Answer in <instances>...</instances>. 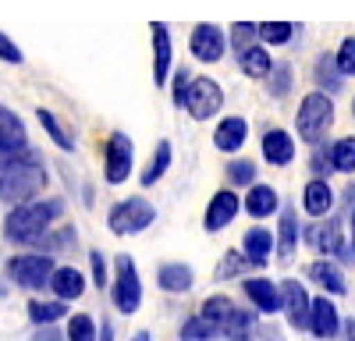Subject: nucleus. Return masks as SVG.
Segmentation results:
<instances>
[{
  "mask_svg": "<svg viewBox=\"0 0 355 341\" xmlns=\"http://www.w3.org/2000/svg\"><path fill=\"white\" fill-rule=\"evenodd\" d=\"M61 199H43V203H21L18 210L8 213L4 220V235L11 242H36L53 217H61Z\"/></svg>",
  "mask_w": 355,
  "mask_h": 341,
  "instance_id": "f257e3e1",
  "label": "nucleus"
},
{
  "mask_svg": "<svg viewBox=\"0 0 355 341\" xmlns=\"http://www.w3.org/2000/svg\"><path fill=\"white\" fill-rule=\"evenodd\" d=\"M46 185V170L36 160H11L0 167V199L4 203H25Z\"/></svg>",
  "mask_w": 355,
  "mask_h": 341,
  "instance_id": "f03ea898",
  "label": "nucleus"
},
{
  "mask_svg": "<svg viewBox=\"0 0 355 341\" xmlns=\"http://www.w3.org/2000/svg\"><path fill=\"white\" fill-rule=\"evenodd\" d=\"M334 121V103L327 93H309L299 107V135L306 142H320Z\"/></svg>",
  "mask_w": 355,
  "mask_h": 341,
  "instance_id": "7ed1b4c3",
  "label": "nucleus"
},
{
  "mask_svg": "<svg viewBox=\"0 0 355 341\" xmlns=\"http://www.w3.org/2000/svg\"><path fill=\"white\" fill-rule=\"evenodd\" d=\"M153 207L146 203V199H125V203H117L110 210V231L114 235H135L142 227L153 224Z\"/></svg>",
  "mask_w": 355,
  "mask_h": 341,
  "instance_id": "20e7f679",
  "label": "nucleus"
},
{
  "mask_svg": "<svg viewBox=\"0 0 355 341\" xmlns=\"http://www.w3.org/2000/svg\"><path fill=\"white\" fill-rule=\"evenodd\" d=\"M220 103H224V93H220V85L214 78H192L189 93H185V110L196 121L214 118V114L220 110Z\"/></svg>",
  "mask_w": 355,
  "mask_h": 341,
  "instance_id": "39448f33",
  "label": "nucleus"
},
{
  "mask_svg": "<svg viewBox=\"0 0 355 341\" xmlns=\"http://www.w3.org/2000/svg\"><path fill=\"white\" fill-rule=\"evenodd\" d=\"M114 302L121 313H135L142 302V281L135 274L132 256H117V281H114Z\"/></svg>",
  "mask_w": 355,
  "mask_h": 341,
  "instance_id": "423d86ee",
  "label": "nucleus"
},
{
  "mask_svg": "<svg viewBox=\"0 0 355 341\" xmlns=\"http://www.w3.org/2000/svg\"><path fill=\"white\" fill-rule=\"evenodd\" d=\"M8 274H11L15 284H21V288H43L53 277V260L50 256H15L8 263Z\"/></svg>",
  "mask_w": 355,
  "mask_h": 341,
  "instance_id": "0eeeda50",
  "label": "nucleus"
},
{
  "mask_svg": "<svg viewBox=\"0 0 355 341\" xmlns=\"http://www.w3.org/2000/svg\"><path fill=\"white\" fill-rule=\"evenodd\" d=\"M189 46H192V57H199V61H206V64H214V61H220V57H224L227 40H224V33H220L217 25L202 21V25H196V28H192Z\"/></svg>",
  "mask_w": 355,
  "mask_h": 341,
  "instance_id": "6e6552de",
  "label": "nucleus"
},
{
  "mask_svg": "<svg viewBox=\"0 0 355 341\" xmlns=\"http://www.w3.org/2000/svg\"><path fill=\"white\" fill-rule=\"evenodd\" d=\"M128 170H132V142H128V135L114 132L107 142V182L121 185L128 178Z\"/></svg>",
  "mask_w": 355,
  "mask_h": 341,
  "instance_id": "1a4fd4ad",
  "label": "nucleus"
},
{
  "mask_svg": "<svg viewBox=\"0 0 355 341\" xmlns=\"http://www.w3.org/2000/svg\"><path fill=\"white\" fill-rule=\"evenodd\" d=\"M281 302H284V309H288V320H291V327H309V295H306V288L299 281H284L281 284Z\"/></svg>",
  "mask_w": 355,
  "mask_h": 341,
  "instance_id": "9d476101",
  "label": "nucleus"
},
{
  "mask_svg": "<svg viewBox=\"0 0 355 341\" xmlns=\"http://www.w3.org/2000/svg\"><path fill=\"white\" fill-rule=\"evenodd\" d=\"M239 195L234 192H217L214 199H210V207H206V231H220V227H227L231 220H234V213H239Z\"/></svg>",
  "mask_w": 355,
  "mask_h": 341,
  "instance_id": "9b49d317",
  "label": "nucleus"
},
{
  "mask_svg": "<svg viewBox=\"0 0 355 341\" xmlns=\"http://www.w3.org/2000/svg\"><path fill=\"white\" fill-rule=\"evenodd\" d=\"M338 327H341V320H338L334 302L331 299H313V306H309V331L320 334V338H334Z\"/></svg>",
  "mask_w": 355,
  "mask_h": 341,
  "instance_id": "f8f14e48",
  "label": "nucleus"
},
{
  "mask_svg": "<svg viewBox=\"0 0 355 341\" xmlns=\"http://www.w3.org/2000/svg\"><path fill=\"white\" fill-rule=\"evenodd\" d=\"M245 135H249L245 118H224V121L217 125V132H214V146H217L220 153H234V150H242Z\"/></svg>",
  "mask_w": 355,
  "mask_h": 341,
  "instance_id": "ddd939ff",
  "label": "nucleus"
},
{
  "mask_svg": "<svg viewBox=\"0 0 355 341\" xmlns=\"http://www.w3.org/2000/svg\"><path fill=\"white\" fill-rule=\"evenodd\" d=\"M245 295H249V302H256V309H263V313H277L284 302H281V292H277V284H270L266 277H252V281H245Z\"/></svg>",
  "mask_w": 355,
  "mask_h": 341,
  "instance_id": "4468645a",
  "label": "nucleus"
},
{
  "mask_svg": "<svg viewBox=\"0 0 355 341\" xmlns=\"http://www.w3.org/2000/svg\"><path fill=\"white\" fill-rule=\"evenodd\" d=\"M263 157L270 160V164H277V167L291 164V157H295V146H291V135H288V132H281V128H274V132H266V135H263Z\"/></svg>",
  "mask_w": 355,
  "mask_h": 341,
  "instance_id": "2eb2a0df",
  "label": "nucleus"
},
{
  "mask_svg": "<svg viewBox=\"0 0 355 341\" xmlns=\"http://www.w3.org/2000/svg\"><path fill=\"white\" fill-rule=\"evenodd\" d=\"M25 146V128L11 110L0 107V153H18Z\"/></svg>",
  "mask_w": 355,
  "mask_h": 341,
  "instance_id": "dca6fc26",
  "label": "nucleus"
},
{
  "mask_svg": "<svg viewBox=\"0 0 355 341\" xmlns=\"http://www.w3.org/2000/svg\"><path fill=\"white\" fill-rule=\"evenodd\" d=\"M50 288L57 292V299H78L82 295V288H85V277L75 270V267H57L53 270V277H50Z\"/></svg>",
  "mask_w": 355,
  "mask_h": 341,
  "instance_id": "f3484780",
  "label": "nucleus"
},
{
  "mask_svg": "<svg viewBox=\"0 0 355 341\" xmlns=\"http://www.w3.org/2000/svg\"><path fill=\"white\" fill-rule=\"evenodd\" d=\"M302 203H306V213L323 217V213H327V210L334 207V192H331V185L323 182V178H316V182H309V185H306Z\"/></svg>",
  "mask_w": 355,
  "mask_h": 341,
  "instance_id": "a211bd4d",
  "label": "nucleus"
},
{
  "mask_svg": "<svg viewBox=\"0 0 355 341\" xmlns=\"http://www.w3.org/2000/svg\"><path fill=\"white\" fill-rule=\"evenodd\" d=\"M306 242L313 249H320V252H341V227H338V220L306 227Z\"/></svg>",
  "mask_w": 355,
  "mask_h": 341,
  "instance_id": "6ab92c4d",
  "label": "nucleus"
},
{
  "mask_svg": "<svg viewBox=\"0 0 355 341\" xmlns=\"http://www.w3.org/2000/svg\"><path fill=\"white\" fill-rule=\"evenodd\" d=\"M157 281H160V288L164 292H189L192 288V270L185 267V263H164L160 270H157Z\"/></svg>",
  "mask_w": 355,
  "mask_h": 341,
  "instance_id": "aec40b11",
  "label": "nucleus"
},
{
  "mask_svg": "<svg viewBox=\"0 0 355 341\" xmlns=\"http://www.w3.org/2000/svg\"><path fill=\"white\" fill-rule=\"evenodd\" d=\"M274 249V235L266 231V227H252V231H245V256L252 260V267H263L266 256H270Z\"/></svg>",
  "mask_w": 355,
  "mask_h": 341,
  "instance_id": "412c9836",
  "label": "nucleus"
},
{
  "mask_svg": "<svg viewBox=\"0 0 355 341\" xmlns=\"http://www.w3.org/2000/svg\"><path fill=\"white\" fill-rule=\"evenodd\" d=\"M153 50H157V68H153V78L157 85H164L167 71H171V36H167V25H153Z\"/></svg>",
  "mask_w": 355,
  "mask_h": 341,
  "instance_id": "4be33fe9",
  "label": "nucleus"
},
{
  "mask_svg": "<svg viewBox=\"0 0 355 341\" xmlns=\"http://www.w3.org/2000/svg\"><path fill=\"white\" fill-rule=\"evenodd\" d=\"M245 210L252 217H270L277 210V192L274 189H266V185H252L249 195H245Z\"/></svg>",
  "mask_w": 355,
  "mask_h": 341,
  "instance_id": "5701e85b",
  "label": "nucleus"
},
{
  "mask_svg": "<svg viewBox=\"0 0 355 341\" xmlns=\"http://www.w3.org/2000/svg\"><path fill=\"white\" fill-rule=\"evenodd\" d=\"M202 317L210 320L220 334H224V327L231 324V317H234V302L227 299V295H214V299H206L202 302Z\"/></svg>",
  "mask_w": 355,
  "mask_h": 341,
  "instance_id": "b1692460",
  "label": "nucleus"
},
{
  "mask_svg": "<svg viewBox=\"0 0 355 341\" xmlns=\"http://www.w3.org/2000/svg\"><path fill=\"white\" fill-rule=\"evenodd\" d=\"M239 61H242V71L249 78H263V75H270V68H274L270 53H266L263 46H249L245 53H239Z\"/></svg>",
  "mask_w": 355,
  "mask_h": 341,
  "instance_id": "393cba45",
  "label": "nucleus"
},
{
  "mask_svg": "<svg viewBox=\"0 0 355 341\" xmlns=\"http://www.w3.org/2000/svg\"><path fill=\"white\" fill-rule=\"evenodd\" d=\"M309 277H313V281H320L323 288L334 292V295H341V292H345V277H341V270H338L334 263H327V260L313 263V267H309Z\"/></svg>",
  "mask_w": 355,
  "mask_h": 341,
  "instance_id": "a878e982",
  "label": "nucleus"
},
{
  "mask_svg": "<svg viewBox=\"0 0 355 341\" xmlns=\"http://www.w3.org/2000/svg\"><path fill=\"white\" fill-rule=\"evenodd\" d=\"M295 242H299V217H295V210H284L281 213V235H277V252L284 260L295 252Z\"/></svg>",
  "mask_w": 355,
  "mask_h": 341,
  "instance_id": "bb28decb",
  "label": "nucleus"
},
{
  "mask_svg": "<svg viewBox=\"0 0 355 341\" xmlns=\"http://www.w3.org/2000/svg\"><path fill=\"white\" fill-rule=\"evenodd\" d=\"M334 64H338V61H334L331 53H323L320 64H316V78H320V85H323L327 93H338V89H341V78H345V71L334 68Z\"/></svg>",
  "mask_w": 355,
  "mask_h": 341,
  "instance_id": "cd10ccee",
  "label": "nucleus"
},
{
  "mask_svg": "<svg viewBox=\"0 0 355 341\" xmlns=\"http://www.w3.org/2000/svg\"><path fill=\"white\" fill-rule=\"evenodd\" d=\"M252 327H256V317L249 309H234V317H231V324L224 327V334L231 338V341H252Z\"/></svg>",
  "mask_w": 355,
  "mask_h": 341,
  "instance_id": "c85d7f7f",
  "label": "nucleus"
},
{
  "mask_svg": "<svg viewBox=\"0 0 355 341\" xmlns=\"http://www.w3.org/2000/svg\"><path fill=\"white\" fill-rule=\"evenodd\" d=\"M64 313H68V309H64V299H57V302H28V317H33L40 327L61 320Z\"/></svg>",
  "mask_w": 355,
  "mask_h": 341,
  "instance_id": "c756f323",
  "label": "nucleus"
},
{
  "mask_svg": "<svg viewBox=\"0 0 355 341\" xmlns=\"http://www.w3.org/2000/svg\"><path fill=\"white\" fill-rule=\"evenodd\" d=\"M167 167H171V146H167V142H160L157 153H153V164L142 170V185H157Z\"/></svg>",
  "mask_w": 355,
  "mask_h": 341,
  "instance_id": "7c9ffc66",
  "label": "nucleus"
},
{
  "mask_svg": "<svg viewBox=\"0 0 355 341\" xmlns=\"http://www.w3.org/2000/svg\"><path fill=\"white\" fill-rule=\"evenodd\" d=\"M217 334H220V331L206 320L202 313H199V317H192V320L182 327V338H185V341H210V338H217Z\"/></svg>",
  "mask_w": 355,
  "mask_h": 341,
  "instance_id": "2f4dec72",
  "label": "nucleus"
},
{
  "mask_svg": "<svg viewBox=\"0 0 355 341\" xmlns=\"http://www.w3.org/2000/svg\"><path fill=\"white\" fill-rule=\"evenodd\" d=\"M331 164L334 170H355V139H341L338 146H331Z\"/></svg>",
  "mask_w": 355,
  "mask_h": 341,
  "instance_id": "473e14b6",
  "label": "nucleus"
},
{
  "mask_svg": "<svg viewBox=\"0 0 355 341\" xmlns=\"http://www.w3.org/2000/svg\"><path fill=\"white\" fill-rule=\"evenodd\" d=\"M291 33H295V25H291V21H263V25H259V36H263L266 43H277V46L288 43Z\"/></svg>",
  "mask_w": 355,
  "mask_h": 341,
  "instance_id": "72a5a7b5",
  "label": "nucleus"
},
{
  "mask_svg": "<svg viewBox=\"0 0 355 341\" xmlns=\"http://www.w3.org/2000/svg\"><path fill=\"white\" fill-rule=\"evenodd\" d=\"M68 341H96V327L85 313H75L71 324H68Z\"/></svg>",
  "mask_w": 355,
  "mask_h": 341,
  "instance_id": "f704fd0d",
  "label": "nucleus"
},
{
  "mask_svg": "<svg viewBox=\"0 0 355 341\" xmlns=\"http://www.w3.org/2000/svg\"><path fill=\"white\" fill-rule=\"evenodd\" d=\"M40 121H43V128H46V135L57 142V146H61V150H71V135L61 128V121H57L53 118V114L50 110H40Z\"/></svg>",
  "mask_w": 355,
  "mask_h": 341,
  "instance_id": "c9c22d12",
  "label": "nucleus"
},
{
  "mask_svg": "<svg viewBox=\"0 0 355 341\" xmlns=\"http://www.w3.org/2000/svg\"><path fill=\"white\" fill-rule=\"evenodd\" d=\"M227 178H231L234 185H249V182L256 178V164H252V160H231V164H227Z\"/></svg>",
  "mask_w": 355,
  "mask_h": 341,
  "instance_id": "e433bc0d",
  "label": "nucleus"
},
{
  "mask_svg": "<svg viewBox=\"0 0 355 341\" xmlns=\"http://www.w3.org/2000/svg\"><path fill=\"white\" fill-rule=\"evenodd\" d=\"M259 33V25H249V21H234L231 25V36H234V46H239V53H245L252 46V36Z\"/></svg>",
  "mask_w": 355,
  "mask_h": 341,
  "instance_id": "4c0bfd02",
  "label": "nucleus"
},
{
  "mask_svg": "<svg viewBox=\"0 0 355 341\" xmlns=\"http://www.w3.org/2000/svg\"><path fill=\"white\" fill-rule=\"evenodd\" d=\"M242 267H252L249 256H242V252H227V256H224V263L217 267V277H220V281H224V277H234Z\"/></svg>",
  "mask_w": 355,
  "mask_h": 341,
  "instance_id": "58836bf2",
  "label": "nucleus"
},
{
  "mask_svg": "<svg viewBox=\"0 0 355 341\" xmlns=\"http://www.w3.org/2000/svg\"><path fill=\"white\" fill-rule=\"evenodd\" d=\"M270 93H274V96H288V93H291V68H288V64H277V68H274Z\"/></svg>",
  "mask_w": 355,
  "mask_h": 341,
  "instance_id": "ea45409f",
  "label": "nucleus"
},
{
  "mask_svg": "<svg viewBox=\"0 0 355 341\" xmlns=\"http://www.w3.org/2000/svg\"><path fill=\"white\" fill-rule=\"evenodd\" d=\"M338 68H341L345 75H355V36H348V40L341 43V50H338Z\"/></svg>",
  "mask_w": 355,
  "mask_h": 341,
  "instance_id": "a19ab883",
  "label": "nucleus"
},
{
  "mask_svg": "<svg viewBox=\"0 0 355 341\" xmlns=\"http://www.w3.org/2000/svg\"><path fill=\"white\" fill-rule=\"evenodd\" d=\"M0 57H4L8 64H21V50H18V46H15L4 33H0Z\"/></svg>",
  "mask_w": 355,
  "mask_h": 341,
  "instance_id": "79ce46f5",
  "label": "nucleus"
},
{
  "mask_svg": "<svg viewBox=\"0 0 355 341\" xmlns=\"http://www.w3.org/2000/svg\"><path fill=\"white\" fill-rule=\"evenodd\" d=\"M89 260H93V277L100 288H107V263H103V252H89Z\"/></svg>",
  "mask_w": 355,
  "mask_h": 341,
  "instance_id": "37998d69",
  "label": "nucleus"
},
{
  "mask_svg": "<svg viewBox=\"0 0 355 341\" xmlns=\"http://www.w3.org/2000/svg\"><path fill=\"white\" fill-rule=\"evenodd\" d=\"M33 341H64V338H61V334H57V331H53V327L46 324V327H43V331H40V334H36Z\"/></svg>",
  "mask_w": 355,
  "mask_h": 341,
  "instance_id": "c03bdc74",
  "label": "nucleus"
},
{
  "mask_svg": "<svg viewBox=\"0 0 355 341\" xmlns=\"http://www.w3.org/2000/svg\"><path fill=\"white\" fill-rule=\"evenodd\" d=\"M345 334H348V338L355 341V320H348V324H345Z\"/></svg>",
  "mask_w": 355,
  "mask_h": 341,
  "instance_id": "a18cd8bd",
  "label": "nucleus"
},
{
  "mask_svg": "<svg viewBox=\"0 0 355 341\" xmlns=\"http://www.w3.org/2000/svg\"><path fill=\"white\" fill-rule=\"evenodd\" d=\"M100 341H114V331H110V327H103V331H100Z\"/></svg>",
  "mask_w": 355,
  "mask_h": 341,
  "instance_id": "49530a36",
  "label": "nucleus"
},
{
  "mask_svg": "<svg viewBox=\"0 0 355 341\" xmlns=\"http://www.w3.org/2000/svg\"><path fill=\"white\" fill-rule=\"evenodd\" d=\"M135 341H150V334H146V331H139V334H135Z\"/></svg>",
  "mask_w": 355,
  "mask_h": 341,
  "instance_id": "de8ad7c7",
  "label": "nucleus"
},
{
  "mask_svg": "<svg viewBox=\"0 0 355 341\" xmlns=\"http://www.w3.org/2000/svg\"><path fill=\"white\" fill-rule=\"evenodd\" d=\"M352 249H355V213H352Z\"/></svg>",
  "mask_w": 355,
  "mask_h": 341,
  "instance_id": "09e8293b",
  "label": "nucleus"
},
{
  "mask_svg": "<svg viewBox=\"0 0 355 341\" xmlns=\"http://www.w3.org/2000/svg\"><path fill=\"white\" fill-rule=\"evenodd\" d=\"M345 341H352V338H348V334H345Z\"/></svg>",
  "mask_w": 355,
  "mask_h": 341,
  "instance_id": "8fccbe9b",
  "label": "nucleus"
},
{
  "mask_svg": "<svg viewBox=\"0 0 355 341\" xmlns=\"http://www.w3.org/2000/svg\"><path fill=\"white\" fill-rule=\"evenodd\" d=\"M352 110H355V107H352Z\"/></svg>",
  "mask_w": 355,
  "mask_h": 341,
  "instance_id": "3c124183",
  "label": "nucleus"
}]
</instances>
